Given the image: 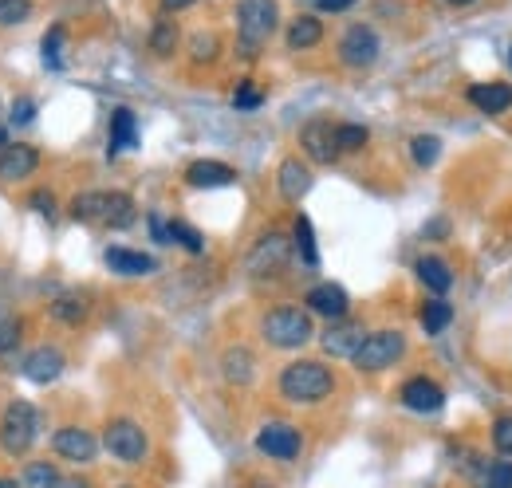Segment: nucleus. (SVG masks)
<instances>
[{"label":"nucleus","mask_w":512,"mask_h":488,"mask_svg":"<svg viewBox=\"0 0 512 488\" xmlns=\"http://www.w3.org/2000/svg\"><path fill=\"white\" fill-rule=\"evenodd\" d=\"M280 394L292 406H320L335 394V374L320 359H296L280 370Z\"/></svg>","instance_id":"nucleus-1"},{"label":"nucleus","mask_w":512,"mask_h":488,"mask_svg":"<svg viewBox=\"0 0 512 488\" xmlns=\"http://www.w3.org/2000/svg\"><path fill=\"white\" fill-rule=\"evenodd\" d=\"M280 28V4L276 0H241L237 4V52L245 60H256L260 48Z\"/></svg>","instance_id":"nucleus-2"},{"label":"nucleus","mask_w":512,"mask_h":488,"mask_svg":"<svg viewBox=\"0 0 512 488\" xmlns=\"http://www.w3.org/2000/svg\"><path fill=\"white\" fill-rule=\"evenodd\" d=\"M260 335L276 351H300L304 343H312L316 327H312V315L300 311V307H272L260 319Z\"/></svg>","instance_id":"nucleus-3"},{"label":"nucleus","mask_w":512,"mask_h":488,"mask_svg":"<svg viewBox=\"0 0 512 488\" xmlns=\"http://www.w3.org/2000/svg\"><path fill=\"white\" fill-rule=\"evenodd\" d=\"M40 441V410L24 398L8 402L0 414V449L4 457H24Z\"/></svg>","instance_id":"nucleus-4"},{"label":"nucleus","mask_w":512,"mask_h":488,"mask_svg":"<svg viewBox=\"0 0 512 488\" xmlns=\"http://www.w3.org/2000/svg\"><path fill=\"white\" fill-rule=\"evenodd\" d=\"M402 355H406V335L398 327H383V331H367V339H363V347L355 351L351 363L363 374H379V370L398 363Z\"/></svg>","instance_id":"nucleus-5"},{"label":"nucleus","mask_w":512,"mask_h":488,"mask_svg":"<svg viewBox=\"0 0 512 488\" xmlns=\"http://www.w3.org/2000/svg\"><path fill=\"white\" fill-rule=\"evenodd\" d=\"M103 445H107V453H111L115 461H123V465H142L146 453H150L146 429L138 426V422H130V418L107 422V429H103Z\"/></svg>","instance_id":"nucleus-6"},{"label":"nucleus","mask_w":512,"mask_h":488,"mask_svg":"<svg viewBox=\"0 0 512 488\" xmlns=\"http://www.w3.org/2000/svg\"><path fill=\"white\" fill-rule=\"evenodd\" d=\"M379 52H383V40H379V32L371 24H351L339 36V60L347 63V67H355V71L371 67V63L379 60Z\"/></svg>","instance_id":"nucleus-7"},{"label":"nucleus","mask_w":512,"mask_h":488,"mask_svg":"<svg viewBox=\"0 0 512 488\" xmlns=\"http://www.w3.org/2000/svg\"><path fill=\"white\" fill-rule=\"evenodd\" d=\"M288 256H292V241L284 237V233H264L260 241L253 244V252H249V276L256 280H264V276H280L284 272V264H288Z\"/></svg>","instance_id":"nucleus-8"},{"label":"nucleus","mask_w":512,"mask_h":488,"mask_svg":"<svg viewBox=\"0 0 512 488\" xmlns=\"http://www.w3.org/2000/svg\"><path fill=\"white\" fill-rule=\"evenodd\" d=\"M256 449L272 461H296L300 449H304V433L292 426V422H268L256 433Z\"/></svg>","instance_id":"nucleus-9"},{"label":"nucleus","mask_w":512,"mask_h":488,"mask_svg":"<svg viewBox=\"0 0 512 488\" xmlns=\"http://www.w3.org/2000/svg\"><path fill=\"white\" fill-rule=\"evenodd\" d=\"M52 449L60 461H71V465H91L99 457V437L83 426H60L52 433Z\"/></svg>","instance_id":"nucleus-10"},{"label":"nucleus","mask_w":512,"mask_h":488,"mask_svg":"<svg viewBox=\"0 0 512 488\" xmlns=\"http://www.w3.org/2000/svg\"><path fill=\"white\" fill-rule=\"evenodd\" d=\"M300 146L304 154L316 162V166H331L339 158V146H335V122L331 119H312L300 126Z\"/></svg>","instance_id":"nucleus-11"},{"label":"nucleus","mask_w":512,"mask_h":488,"mask_svg":"<svg viewBox=\"0 0 512 488\" xmlns=\"http://www.w3.org/2000/svg\"><path fill=\"white\" fill-rule=\"evenodd\" d=\"M363 339H367V327L355 323V319H335L320 335L323 351H327L331 359H355V351L363 347Z\"/></svg>","instance_id":"nucleus-12"},{"label":"nucleus","mask_w":512,"mask_h":488,"mask_svg":"<svg viewBox=\"0 0 512 488\" xmlns=\"http://www.w3.org/2000/svg\"><path fill=\"white\" fill-rule=\"evenodd\" d=\"M398 398H402V406L414 410V414H438V410L446 406V390H442L434 378H422V374L410 378V382H402Z\"/></svg>","instance_id":"nucleus-13"},{"label":"nucleus","mask_w":512,"mask_h":488,"mask_svg":"<svg viewBox=\"0 0 512 488\" xmlns=\"http://www.w3.org/2000/svg\"><path fill=\"white\" fill-rule=\"evenodd\" d=\"M40 170V150L28 146V142H16V146H4L0 150V182H24Z\"/></svg>","instance_id":"nucleus-14"},{"label":"nucleus","mask_w":512,"mask_h":488,"mask_svg":"<svg viewBox=\"0 0 512 488\" xmlns=\"http://www.w3.org/2000/svg\"><path fill=\"white\" fill-rule=\"evenodd\" d=\"M64 351L60 347H36L28 359H24V366H20V374L28 378V382H36V386H48V382H56L60 374H64Z\"/></svg>","instance_id":"nucleus-15"},{"label":"nucleus","mask_w":512,"mask_h":488,"mask_svg":"<svg viewBox=\"0 0 512 488\" xmlns=\"http://www.w3.org/2000/svg\"><path fill=\"white\" fill-rule=\"evenodd\" d=\"M304 304H308V315H323V319H347V311H351V296L339 288V284H316L308 296H304Z\"/></svg>","instance_id":"nucleus-16"},{"label":"nucleus","mask_w":512,"mask_h":488,"mask_svg":"<svg viewBox=\"0 0 512 488\" xmlns=\"http://www.w3.org/2000/svg\"><path fill=\"white\" fill-rule=\"evenodd\" d=\"M276 185H280V197H284V201H292V205L304 201L308 189H312V170H308V162L284 158L280 170H276Z\"/></svg>","instance_id":"nucleus-17"},{"label":"nucleus","mask_w":512,"mask_h":488,"mask_svg":"<svg viewBox=\"0 0 512 488\" xmlns=\"http://www.w3.org/2000/svg\"><path fill=\"white\" fill-rule=\"evenodd\" d=\"M186 182L193 189H221V185L237 182V170L225 166V162H213V158H197V162H190V170H186Z\"/></svg>","instance_id":"nucleus-18"},{"label":"nucleus","mask_w":512,"mask_h":488,"mask_svg":"<svg viewBox=\"0 0 512 488\" xmlns=\"http://www.w3.org/2000/svg\"><path fill=\"white\" fill-rule=\"evenodd\" d=\"M469 103L481 115H505L512 107V83H473L469 87Z\"/></svg>","instance_id":"nucleus-19"},{"label":"nucleus","mask_w":512,"mask_h":488,"mask_svg":"<svg viewBox=\"0 0 512 488\" xmlns=\"http://www.w3.org/2000/svg\"><path fill=\"white\" fill-rule=\"evenodd\" d=\"M103 260H107V268L119 272V276H150V272H154V256L123 248V244H111V248L103 252Z\"/></svg>","instance_id":"nucleus-20"},{"label":"nucleus","mask_w":512,"mask_h":488,"mask_svg":"<svg viewBox=\"0 0 512 488\" xmlns=\"http://www.w3.org/2000/svg\"><path fill=\"white\" fill-rule=\"evenodd\" d=\"M134 146H138V119H134L130 107H115L111 111V146H107V154L119 158L123 150H134Z\"/></svg>","instance_id":"nucleus-21"},{"label":"nucleus","mask_w":512,"mask_h":488,"mask_svg":"<svg viewBox=\"0 0 512 488\" xmlns=\"http://www.w3.org/2000/svg\"><path fill=\"white\" fill-rule=\"evenodd\" d=\"M221 374H225L229 386H249L256 378L253 351H249V347H229V351L221 355Z\"/></svg>","instance_id":"nucleus-22"},{"label":"nucleus","mask_w":512,"mask_h":488,"mask_svg":"<svg viewBox=\"0 0 512 488\" xmlns=\"http://www.w3.org/2000/svg\"><path fill=\"white\" fill-rule=\"evenodd\" d=\"M71 221L79 225H103V209H107V189H87L71 197Z\"/></svg>","instance_id":"nucleus-23"},{"label":"nucleus","mask_w":512,"mask_h":488,"mask_svg":"<svg viewBox=\"0 0 512 488\" xmlns=\"http://www.w3.org/2000/svg\"><path fill=\"white\" fill-rule=\"evenodd\" d=\"M138 221V205L123 189H107V209H103V225L107 229H130Z\"/></svg>","instance_id":"nucleus-24"},{"label":"nucleus","mask_w":512,"mask_h":488,"mask_svg":"<svg viewBox=\"0 0 512 488\" xmlns=\"http://www.w3.org/2000/svg\"><path fill=\"white\" fill-rule=\"evenodd\" d=\"M414 272H418V280H422L434 296H446L449 288H453V268H449L442 256H422V260L414 264Z\"/></svg>","instance_id":"nucleus-25"},{"label":"nucleus","mask_w":512,"mask_h":488,"mask_svg":"<svg viewBox=\"0 0 512 488\" xmlns=\"http://www.w3.org/2000/svg\"><path fill=\"white\" fill-rule=\"evenodd\" d=\"M284 40H288L292 52H308V48H316V44L323 40V20L320 16H308V12L296 16V20L288 24V36H284Z\"/></svg>","instance_id":"nucleus-26"},{"label":"nucleus","mask_w":512,"mask_h":488,"mask_svg":"<svg viewBox=\"0 0 512 488\" xmlns=\"http://www.w3.org/2000/svg\"><path fill=\"white\" fill-rule=\"evenodd\" d=\"M52 319L56 323H67V327H79L87 315H91V296L87 292H64L60 300H52Z\"/></svg>","instance_id":"nucleus-27"},{"label":"nucleus","mask_w":512,"mask_h":488,"mask_svg":"<svg viewBox=\"0 0 512 488\" xmlns=\"http://www.w3.org/2000/svg\"><path fill=\"white\" fill-rule=\"evenodd\" d=\"M178 40H182V32H178V20H170V16H158V20H154V28H150V52H154L158 60H170V56L178 52Z\"/></svg>","instance_id":"nucleus-28"},{"label":"nucleus","mask_w":512,"mask_h":488,"mask_svg":"<svg viewBox=\"0 0 512 488\" xmlns=\"http://www.w3.org/2000/svg\"><path fill=\"white\" fill-rule=\"evenodd\" d=\"M422 327H426V335H442L449 323H453V304H449L446 296H434V300H426L422 304Z\"/></svg>","instance_id":"nucleus-29"},{"label":"nucleus","mask_w":512,"mask_h":488,"mask_svg":"<svg viewBox=\"0 0 512 488\" xmlns=\"http://www.w3.org/2000/svg\"><path fill=\"white\" fill-rule=\"evenodd\" d=\"M292 248L300 252V260H304V264H312V268L320 264V248H316V229H312V221H308L304 213L296 217V229H292Z\"/></svg>","instance_id":"nucleus-30"},{"label":"nucleus","mask_w":512,"mask_h":488,"mask_svg":"<svg viewBox=\"0 0 512 488\" xmlns=\"http://www.w3.org/2000/svg\"><path fill=\"white\" fill-rule=\"evenodd\" d=\"M64 477L56 469V461H32L24 465V477H20V488H60Z\"/></svg>","instance_id":"nucleus-31"},{"label":"nucleus","mask_w":512,"mask_h":488,"mask_svg":"<svg viewBox=\"0 0 512 488\" xmlns=\"http://www.w3.org/2000/svg\"><path fill=\"white\" fill-rule=\"evenodd\" d=\"M477 488H512V461H485L477 457Z\"/></svg>","instance_id":"nucleus-32"},{"label":"nucleus","mask_w":512,"mask_h":488,"mask_svg":"<svg viewBox=\"0 0 512 488\" xmlns=\"http://www.w3.org/2000/svg\"><path fill=\"white\" fill-rule=\"evenodd\" d=\"M367 142H371V130L367 126H359V122H335V146H339V154H359Z\"/></svg>","instance_id":"nucleus-33"},{"label":"nucleus","mask_w":512,"mask_h":488,"mask_svg":"<svg viewBox=\"0 0 512 488\" xmlns=\"http://www.w3.org/2000/svg\"><path fill=\"white\" fill-rule=\"evenodd\" d=\"M410 158H414L422 170L438 166V158H442V138H438V134H414V138H410Z\"/></svg>","instance_id":"nucleus-34"},{"label":"nucleus","mask_w":512,"mask_h":488,"mask_svg":"<svg viewBox=\"0 0 512 488\" xmlns=\"http://www.w3.org/2000/svg\"><path fill=\"white\" fill-rule=\"evenodd\" d=\"M221 56V36L217 32H193L190 36V60L193 63H213Z\"/></svg>","instance_id":"nucleus-35"},{"label":"nucleus","mask_w":512,"mask_h":488,"mask_svg":"<svg viewBox=\"0 0 512 488\" xmlns=\"http://www.w3.org/2000/svg\"><path fill=\"white\" fill-rule=\"evenodd\" d=\"M170 241L182 244V248L193 252V256H201V252H205V237H201L193 225H186V221H170Z\"/></svg>","instance_id":"nucleus-36"},{"label":"nucleus","mask_w":512,"mask_h":488,"mask_svg":"<svg viewBox=\"0 0 512 488\" xmlns=\"http://www.w3.org/2000/svg\"><path fill=\"white\" fill-rule=\"evenodd\" d=\"M20 331H24L20 315H12V311H4V307H0V355L16 351V343H20Z\"/></svg>","instance_id":"nucleus-37"},{"label":"nucleus","mask_w":512,"mask_h":488,"mask_svg":"<svg viewBox=\"0 0 512 488\" xmlns=\"http://www.w3.org/2000/svg\"><path fill=\"white\" fill-rule=\"evenodd\" d=\"M44 67H52V71L64 67V28L60 24L48 28V36H44Z\"/></svg>","instance_id":"nucleus-38"},{"label":"nucleus","mask_w":512,"mask_h":488,"mask_svg":"<svg viewBox=\"0 0 512 488\" xmlns=\"http://www.w3.org/2000/svg\"><path fill=\"white\" fill-rule=\"evenodd\" d=\"M32 16V0H0V28H16Z\"/></svg>","instance_id":"nucleus-39"},{"label":"nucleus","mask_w":512,"mask_h":488,"mask_svg":"<svg viewBox=\"0 0 512 488\" xmlns=\"http://www.w3.org/2000/svg\"><path fill=\"white\" fill-rule=\"evenodd\" d=\"M493 445H497L501 457H512V414H501L493 422Z\"/></svg>","instance_id":"nucleus-40"},{"label":"nucleus","mask_w":512,"mask_h":488,"mask_svg":"<svg viewBox=\"0 0 512 488\" xmlns=\"http://www.w3.org/2000/svg\"><path fill=\"white\" fill-rule=\"evenodd\" d=\"M260 103H264V95L256 91L249 79H245V83H241V87L233 91V107H237V111H256Z\"/></svg>","instance_id":"nucleus-41"},{"label":"nucleus","mask_w":512,"mask_h":488,"mask_svg":"<svg viewBox=\"0 0 512 488\" xmlns=\"http://www.w3.org/2000/svg\"><path fill=\"white\" fill-rule=\"evenodd\" d=\"M28 205H32L40 217H56V193H52V189H36V193L28 197Z\"/></svg>","instance_id":"nucleus-42"},{"label":"nucleus","mask_w":512,"mask_h":488,"mask_svg":"<svg viewBox=\"0 0 512 488\" xmlns=\"http://www.w3.org/2000/svg\"><path fill=\"white\" fill-rule=\"evenodd\" d=\"M146 225H150V237H154L158 244H174V241H170V221H166V217L150 213V221H146Z\"/></svg>","instance_id":"nucleus-43"},{"label":"nucleus","mask_w":512,"mask_h":488,"mask_svg":"<svg viewBox=\"0 0 512 488\" xmlns=\"http://www.w3.org/2000/svg\"><path fill=\"white\" fill-rule=\"evenodd\" d=\"M32 119H36V103H32V99L12 103V122H16V126H28Z\"/></svg>","instance_id":"nucleus-44"},{"label":"nucleus","mask_w":512,"mask_h":488,"mask_svg":"<svg viewBox=\"0 0 512 488\" xmlns=\"http://www.w3.org/2000/svg\"><path fill=\"white\" fill-rule=\"evenodd\" d=\"M351 4H355V0H316L320 12H347Z\"/></svg>","instance_id":"nucleus-45"},{"label":"nucleus","mask_w":512,"mask_h":488,"mask_svg":"<svg viewBox=\"0 0 512 488\" xmlns=\"http://www.w3.org/2000/svg\"><path fill=\"white\" fill-rule=\"evenodd\" d=\"M190 4H197V0H162V12L170 16V12H182V8H190Z\"/></svg>","instance_id":"nucleus-46"},{"label":"nucleus","mask_w":512,"mask_h":488,"mask_svg":"<svg viewBox=\"0 0 512 488\" xmlns=\"http://www.w3.org/2000/svg\"><path fill=\"white\" fill-rule=\"evenodd\" d=\"M0 488H20V481H12V477H0Z\"/></svg>","instance_id":"nucleus-47"},{"label":"nucleus","mask_w":512,"mask_h":488,"mask_svg":"<svg viewBox=\"0 0 512 488\" xmlns=\"http://www.w3.org/2000/svg\"><path fill=\"white\" fill-rule=\"evenodd\" d=\"M4 146H8V134H4V126H0V150H4Z\"/></svg>","instance_id":"nucleus-48"},{"label":"nucleus","mask_w":512,"mask_h":488,"mask_svg":"<svg viewBox=\"0 0 512 488\" xmlns=\"http://www.w3.org/2000/svg\"><path fill=\"white\" fill-rule=\"evenodd\" d=\"M60 488H91V485H79V481H71V485H60Z\"/></svg>","instance_id":"nucleus-49"},{"label":"nucleus","mask_w":512,"mask_h":488,"mask_svg":"<svg viewBox=\"0 0 512 488\" xmlns=\"http://www.w3.org/2000/svg\"><path fill=\"white\" fill-rule=\"evenodd\" d=\"M449 4H473V0H449Z\"/></svg>","instance_id":"nucleus-50"},{"label":"nucleus","mask_w":512,"mask_h":488,"mask_svg":"<svg viewBox=\"0 0 512 488\" xmlns=\"http://www.w3.org/2000/svg\"><path fill=\"white\" fill-rule=\"evenodd\" d=\"M509 63H512V52H509Z\"/></svg>","instance_id":"nucleus-51"}]
</instances>
